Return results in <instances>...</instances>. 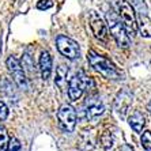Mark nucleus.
<instances>
[{"label": "nucleus", "instance_id": "nucleus-1", "mask_svg": "<svg viewBox=\"0 0 151 151\" xmlns=\"http://www.w3.org/2000/svg\"><path fill=\"white\" fill-rule=\"evenodd\" d=\"M87 60L90 65L93 67V70L99 72L102 76L108 78V79H113V81L120 79V76H121L120 71L114 67V64L110 60H108L106 57L101 56L98 53H95L94 50H90L87 53Z\"/></svg>", "mask_w": 151, "mask_h": 151}, {"label": "nucleus", "instance_id": "nucleus-2", "mask_svg": "<svg viewBox=\"0 0 151 151\" xmlns=\"http://www.w3.org/2000/svg\"><path fill=\"white\" fill-rule=\"evenodd\" d=\"M106 23H108V30L109 33L112 34V37L116 40L117 45L120 48H128L131 45V38H129V34L127 33L125 27H124L123 22L120 21L119 18L113 12H108L106 14Z\"/></svg>", "mask_w": 151, "mask_h": 151}, {"label": "nucleus", "instance_id": "nucleus-3", "mask_svg": "<svg viewBox=\"0 0 151 151\" xmlns=\"http://www.w3.org/2000/svg\"><path fill=\"white\" fill-rule=\"evenodd\" d=\"M119 14L121 18L124 27L127 33L131 35H135L137 33V23H136V11L128 1L121 0L119 4Z\"/></svg>", "mask_w": 151, "mask_h": 151}, {"label": "nucleus", "instance_id": "nucleus-4", "mask_svg": "<svg viewBox=\"0 0 151 151\" xmlns=\"http://www.w3.org/2000/svg\"><path fill=\"white\" fill-rule=\"evenodd\" d=\"M56 46H57V49H59V52L64 57H67L70 60H75L81 56L79 45H78L74 40H71L70 37H67V35H57Z\"/></svg>", "mask_w": 151, "mask_h": 151}, {"label": "nucleus", "instance_id": "nucleus-5", "mask_svg": "<svg viewBox=\"0 0 151 151\" xmlns=\"http://www.w3.org/2000/svg\"><path fill=\"white\" fill-rule=\"evenodd\" d=\"M57 119H59V124L65 132H72L76 125V112L71 105H64L60 106L59 112H57Z\"/></svg>", "mask_w": 151, "mask_h": 151}, {"label": "nucleus", "instance_id": "nucleus-6", "mask_svg": "<svg viewBox=\"0 0 151 151\" xmlns=\"http://www.w3.org/2000/svg\"><path fill=\"white\" fill-rule=\"evenodd\" d=\"M87 19H88V26L91 29V32L95 38L102 42H108L109 30H108L106 23L99 18V15L97 14L95 11H90L87 15Z\"/></svg>", "mask_w": 151, "mask_h": 151}, {"label": "nucleus", "instance_id": "nucleus-7", "mask_svg": "<svg viewBox=\"0 0 151 151\" xmlns=\"http://www.w3.org/2000/svg\"><path fill=\"white\" fill-rule=\"evenodd\" d=\"M7 68L11 72L12 78H14L15 83L21 88L26 90V88L29 87L27 78H26V72H25V70H23V67L21 65V63H19V60L14 56H10L7 59Z\"/></svg>", "mask_w": 151, "mask_h": 151}, {"label": "nucleus", "instance_id": "nucleus-8", "mask_svg": "<svg viewBox=\"0 0 151 151\" xmlns=\"http://www.w3.org/2000/svg\"><path fill=\"white\" fill-rule=\"evenodd\" d=\"M87 83L88 81L82 74H76L71 78L70 83H68V97L71 101H78L81 98Z\"/></svg>", "mask_w": 151, "mask_h": 151}, {"label": "nucleus", "instance_id": "nucleus-9", "mask_svg": "<svg viewBox=\"0 0 151 151\" xmlns=\"http://www.w3.org/2000/svg\"><path fill=\"white\" fill-rule=\"evenodd\" d=\"M105 112V106L99 98H87L86 108H84V116L88 121H94Z\"/></svg>", "mask_w": 151, "mask_h": 151}, {"label": "nucleus", "instance_id": "nucleus-10", "mask_svg": "<svg viewBox=\"0 0 151 151\" xmlns=\"http://www.w3.org/2000/svg\"><path fill=\"white\" fill-rule=\"evenodd\" d=\"M131 102H132V97L127 90H123L117 94L116 99H114V110L120 117L125 116L127 110L129 109L131 106Z\"/></svg>", "mask_w": 151, "mask_h": 151}, {"label": "nucleus", "instance_id": "nucleus-11", "mask_svg": "<svg viewBox=\"0 0 151 151\" xmlns=\"http://www.w3.org/2000/svg\"><path fill=\"white\" fill-rule=\"evenodd\" d=\"M136 23H137V30L140 32L142 37L150 38L151 37V21L147 17V8H144L143 11L140 8H137Z\"/></svg>", "mask_w": 151, "mask_h": 151}, {"label": "nucleus", "instance_id": "nucleus-12", "mask_svg": "<svg viewBox=\"0 0 151 151\" xmlns=\"http://www.w3.org/2000/svg\"><path fill=\"white\" fill-rule=\"evenodd\" d=\"M40 72L44 81H48L52 74V56L48 50H42L40 56Z\"/></svg>", "mask_w": 151, "mask_h": 151}, {"label": "nucleus", "instance_id": "nucleus-13", "mask_svg": "<svg viewBox=\"0 0 151 151\" xmlns=\"http://www.w3.org/2000/svg\"><path fill=\"white\" fill-rule=\"evenodd\" d=\"M128 123H129L131 128H132L135 132H142L144 124H146V120H144V116L140 112H135L134 114L128 119Z\"/></svg>", "mask_w": 151, "mask_h": 151}, {"label": "nucleus", "instance_id": "nucleus-14", "mask_svg": "<svg viewBox=\"0 0 151 151\" xmlns=\"http://www.w3.org/2000/svg\"><path fill=\"white\" fill-rule=\"evenodd\" d=\"M67 75H68V68L65 65H59L56 70V78H55V84L60 90H63L65 83H67Z\"/></svg>", "mask_w": 151, "mask_h": 151}, {"label": "nucleus", "instance_id": "nucleus-15", "mask_svg": "<svg viewBox=\"0 0 151 151\" xmlns=\"http://www.w3.org/2000/svg\"><path fill=\"white\" fill-rule=\"evenodd\" d=\"M99 140H101L102 148H105V150H109V148L113 146V136H112V134H110L109 131L104 132Z\"/></svg>", "mask_w": 151, "mask_h": 151}, {"label": "nucleus", "instance_id": "nucleus-16", "mask_svg": "<svg viewBox=\"0 0 151 151\" xmlns=\"http://www.w3.org/2000/svg\"><path fill=\"white\" fill-rule=\"evenodd\" d=\"M140 143L144 150L151 151V131H144L140 137Z\"/></svg>", "mask_w": 151, "mask_h": 151}, {"label": "nucleus", "instance_id": "nucleus-17", "mask_svg": "<svg viewBox=\"0 0 151 151\" xmlns=\"http://www.w3.org/2000/svg\"><path fill=\"white\" fill-rule=\"evenodd\" d=\"M8 134L4 127H0V151H6L8 144Z\"/></svg>", "mask_w": 151, "mask_h": 151}, {"label": "nucleus", "instance_id": "nucleus-18", "mask_svg": "<svg viewBox=\"0 0 151 151\" xmlns=\"http://www.w3.org/2000/svg\"><path fill=\"white\" fill-rule=\"evenodd\" d=\"M21 65L23 67L25 72H26V71H27V72H33V67H34V63H33V60H32V56L26 53L25 56H23V59H22Z\"/></svg>", "mask_w": 151, "mask_h": 151}, {"label": "nucleus", "instance_id": "nucleus-19", "mask_svg": "<svg viewBox=\"0 0 151 151\" xmlns=\"http://www.w3.org/2000/svg\"><path fill=\"white\" fill-rule=\"evenodd\" d=\"M6 151H22V146H21V143H19V140H18V139H15V137L10 139V140H8V144H7Z\"/></svg>", "mask_w": 151, "mask_h": 151}, {"label": "nucleus", "instance_id": "nucleus-20", "mask_svg": "<svg viewBox=\"0 0 151 151\" xmlns=\"http://www.w3.org/2000/svg\"><path fill=\"white\" fill-rule=\"evenodd\" d=\"M8 117V109L7 106L4 105L3 102L0 101V121H4V120Z\"/></svg>", "mask_w": 151, "mask_h": 151}, {"label": "nucleus", "instance_id": "nucleus-21", "mask_svg": "<svg viewBox=\"0 0 151 151\" xmlns=\"http://www.w3.org/2000/svg\"><path fill=\"white\" fill-rule=\"evenodd\" d=\"M37 7L40 10H46V8H50L52 7V1L50 0H40L38 4H37Z\"/></svg>", "mask_w": 151, "mask_h": 151}, {"label": "nucleus", "instance_id": "nucleus-22", "mask_svg": "<svg viewBox=\"0 0 151 151\" xmlns=\"http://www.w3.org/2000/svg\"><path fill=\"white\" fill-rule=\"evenodd\" d=\"M147 110L150 112V114H151V101L148 102V105H147Z\"/></svg>", "mask_w": 151, "mask_h": 151}]
</instances>
